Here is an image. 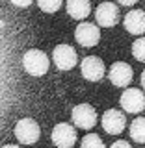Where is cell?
Listing matches in <instances>:
<instances>
[{
  "instance_id": "1",
  "label": "cell",
  "mask_w": 145,
  "mask_h": 148,
  "mask_svg": "<svg viewBox=\"0 0 145 148\" xmlns=\"http://www.w3.org/2000/svg\"><path fill=\"white\" fill-rule=\"evenodd\" d=\"M49 65H50L49 56L39 48H30L22 56V67H24V71L30 74V76L41 78L49 71Z\"/></svg>"
},
{
  "instance_id": "2",
  "label": "cell",
  "mask_w": 145,
  "mask_h": 148,
  "mask_svg": "<svg viewBox=\"0 0 145 148\" xmlns=\"http://www.w3.org/2000/svg\"><path fill=\"white\" fill-rule=\"evenodd\" d=\"M13 133H15L17 141L21 143V145H34L41 137V128L34 119H21L15 124Z\"/></svg>"
},
{
  "instance_id": "3",
  "label": "cell",
  "mask_w": 145,
  "mask_h": 148,
  "mask_svg": "<svg viewBox=\"0 0 145 148\" xmlns=\"http://www.w3.org/2000/svg\"><path fill=\"white\" fill-rule=\"evenodd\" d=\"M74 39L78 45H82L84 48H93L99 45L101 41V30L97 24L87 21H80V24L74 28Z\"/></svg>"
},
{
  "instance_id": "4",
  "label": "cell",
  "mask_w": 145,
  "mask_h": 148,
  "mask_svg": "<svg viewBox=\"0 0 145 148\" xmlns=\"http://www.w3.org/2000/svg\"><path fill=\"white\" fill-rule=\"evenodd\" d=\"M71 119H73V124L80 130H91L97 124V120H99L95 108L89 106V104L74 106L73 111H71Z\"/></svg>"
},
{
  "instance_id": "5",
  "label": "cell",
  "mask_w": 145,
  "mask_h": 148,
  "mask_svg": "<svg viewBox=\"0 0 145 148\" xmlns=\"http://www.w3.org/2000/svg\"><path fill=\"white\" fill-rule=\"evenodd\" d=\"M52 61L60 71H71L78 63L76 50L71 45H58L52 50Z\"/></svg>"
},
{
  "instance_id": "6",
  "label": "cell",
  "mask_w": 145,
  "mask_h": 148,
  "mask_svg": "<svg viewBox=\"0 0 145 148\" xmlns=\"http://www.w3.org/2000/svg\"><path fill=\"white\" fill-rule=\"evenodd\" d=\"M80 72L87 82H101L106 76L104 61L97 56H87L80 61Z\"/></svg>"
},
{
  "instance_id": "7",
  "label": "cell",
  "mask_w": 145,
  "mask_h": 148,
  "mask_svg": "<svg viewBox=\"0 0 145 148\" xmlns=\"http://www.w3.org/2000/svg\"><path fill=\"white\" fill-rule=\"evenodd\" d=\"M119 104L127 113H132V115L142 113L145 109V95H143L142 89H136V87L125 89L121 98H119Z\"/></svg>"
},
{
  "instance_id": "8",
  "label": "cell",
  "mask_w": 145,
  "mask_h": 148,
  "mask_svg": "<svg viewBox=\"0 0 145 148\" xmlns=\"http://www.w3.org/2000/svg\"><path fill=\"white\" fill-rule=\"evenodd\" d=\"M119 8L114 2H101L95 9V18L97 24L102 28H112L119 22Z\"/></svg>"
},
{
  "instance_id": "9",
  "label": "cell",
  "mask_w": 145,
  "mask_h": 148,
  "mask_svg": "<svg viewBox=\"0 0 145 148\" xmlns=\"http://www.w3.org/2000/svg\"><path fill=\"white\" fill-rule=\"evenodd\" d=\"M101 124H102V130L106 133L119 135L125 130V126H127V119H125V115L119 109H106L101 117Z\"/></svg>"
},
{
  "instance_id": "10",
  "label": "cell",
  "mask_w": 145,
  "mask_h": 148,
  "mask_svg": "<svg viewBox=\"0 0 145 148\" xmlns=\"http://www.w3.org/2000/svg\"><path fill=\"white\" fill-rule=\"evenodd\" d=\"M52 143L60 148H69L76 143V128L69 122H60L52 128Z\"/></svg>"
},
{
  "instance_id": "11",
  "label": "cell",
  "mask_w": 145,
  "mask_h": 148,
  "mask_svg": "<svg viewBox=\"0 0 145 148\" xmlns=\"http://www.w3.org/2000/svg\"><path fill=\"white\" fill-rule=\"evenodd\" d=\"M108 78L115 87H127V85H130V82H132V78H134V71L128 63L117 61L110 67Z\"/></svg>"
},
{
  "instance_id": "12",
  "label": "cell",
  "mask_w": 145,
  "mask_h": 148,
  "mask_svg": "<svg viewBox=\"0 0 145 148\" xmlns=\"http://www.w3.org/2000/svg\"><path fill=\"white\" fill-rule=\"evenodd\" d=\"M125 30L132 35H143L145 34V11L142 9H132L125 15Z\"/></svg>"
},
{
  "instance_id": "13",
  "label": "cell",
  "mask_w": 145,
  "mask_h": 148,
  "mask_svg": "<svg viewBox=\"0 0 145 148\" xmlns=\"http://www.w3.org/2000/svg\"><path fill=\"white\" fill-rule=\"evenodd\" d=\"M69 17L74 21H86L91 15V2L89 0H67L65 2Z\"/></svg>"
},
{
  "instance_id": "14",
  "label": "cell",
  "mask_w": 145,
  "mask_h": 148,
  "mask_svg": "<svg viewBox=\"0 0 145 148\" xmlns=\"http://www.w3.org/2000/svg\"><path fill=\"white\" fill-rule=\"evenodd\" d=\"M128 133H130V139L134 143H138V145L145 143V119L143 117L134 119L130 128H128Z\"/></svg>"
},
{
  "instance_id": "15",
  "label": "cell",
  "mask_w": 145,
  "mask_h": 148,
  "mask_svg": "<svg viewBox=\"0 0 145 148\" xmlns=\"http://www.w3.org/2000/svg\"><path fill=\"white\" fill-rule=\"evenodd\" d=\"M35 2H37V6H39L41 11H45V13H56L60 8H62L63 0H35Z\"/></svg>"
},
{
  "instance_id": "16",
  "label": "cell",
  "mask_w": 145,
  "mask_h": 148,
  "mask_svg": "<svg viewBox=\"0 0 145 148\" xmlns=\"http://www.w3.org/2000/svg\"><path fill=\"white\" fill-rule=\"evenodd\" d=\"M132 56L138 61L145 63V37H138L132 43Z\"/></svg>"
},
{
  "instance_id": "17",
  "label": "cell",
  "mask_w": 145,
  "mask_h": 148,
  "mask_svg": "<svg viewBox=\"0 0 145 148\" xmlns=\"http://www.w3.org/2000/svg\"><path fill=\"white\" fill-rule=\"evenodd\" d=\"M80 145L84 148H95V146L102 148V146H104V141H102L99 135H95V133H87V135L80 141Z\"/></svg>"
},
{
  "instance_id": "18",
  "label": "cell",
  "mask_w": 145,
  "mask_h": 148,
  "mask_svg": "<svg viewBox=\"0 0 145 148\" xmlns=\"http://www.w3.org/2000/svg\"><path fill=\"white\" fill-rule=\"evenodd\" d=\"M9 2H11L15 8H28V6H32L34 0H9Z\"/></svg>"
},
{
  "instance_id": "19",
  "label": "cell",
  "mask_w": 145,
  "mask_h": 148,
  "mask_svg": "<svg viewBox=\"0 0 145 148\" xmlns=\"http://www.w3.org/2000/svg\"><path fill=\"white\" fill-rule=\"evenodd\" d=\"M112 146H114V148H130V143L125 141V139H119V141L112 143Z\"/></svg>"
},
{
  "instance_id": "20",
  "label": "cell",
  "mask_w": 145,
  "mask_h": 148,
  "mask_svg": "<svg viewBox=\"0 0 145 148\" xmlns=\"http://www.w3.org/2000/svg\"><path fill=\"white\" fill-rule=\"evenodd\" d=\"M117 2L121 4V6H127V8H132L134 4L138 2V0H117Z\"/></svg>"
},
{
  "instance_id": "21",
  "label": "cell",
  "mask_w": 145,
  "mask_h": 148,
  "mask_svg": "<svg viewBox=\"0 0 145 148\" xmlns=\"http://www.w3.org/2000/svg\"><path fill=\"white\" fill-rule=\"evenodd\" d=\"M142 87H143V89H145V71L142 72Z\"/></svg>"
}]
</instances>
